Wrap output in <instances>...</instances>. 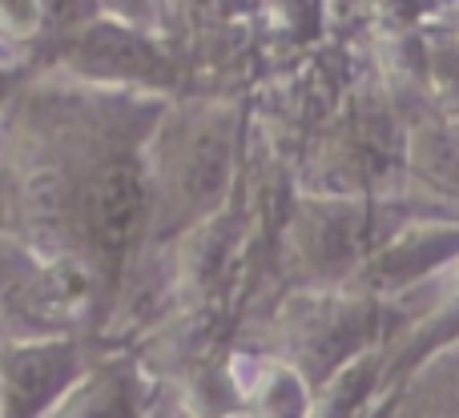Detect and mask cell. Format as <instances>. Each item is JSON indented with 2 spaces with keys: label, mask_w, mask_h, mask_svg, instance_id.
Masks as SVG:
<instances>
[{
  "label": "cell",
  "mask_w": 459,
  "mask_h": 418,
  "mask_svg": "<svg viewBox=\"0 0 459 418\" xmlns=\"http://www.w3.org/2000/svg\"><path fill=\"white\" fill-rule=\"evenodd\" d=\"M85 4L89 0H45V13L53 16V21L69 24V21H77V16L85 13Z\"/></svg>",
  "instance_id": "cell-5"
},
{
  "label": "cell",
  "mask_w": 459,
  "mask_h": 418,
  "mask_svg": "<svg viewBox=\"0 0 459 418\" xmlns=\"http://www.w3.org/2000/svg\"><path fill=\"white\" fill-rule=\"evenodd\" d=\"M150 418H169V398H161L158 406H153V414Z\"/></svg>",
  "instance_id": "cell-6"
},
{
  "label": "cell",
  "mask_w": 459,
  "mask_h": 418,
  "mask_svg": "<svg viewBox=\"0 0 459 418\" xmlns=\"http://www.w3.org/2000/svg\"><path fill=\"white\" fill-rule=\"evenodd\" d=\"M150 213V198H145V177L129 161H113L97 174L85 198V237L93 250L97 266L117 269L137 245Z\"/></svg>",
  "instance_id": "cell-3"
},
{
  "label": "cell",
  "mask_w": 459,
  "mask_h": 418,
  "mask_svg": "<svg viewBox=\"0 0 459 418\" xmlns=\"http://www.w3.org/2000/svg\"><path fill=\"white\" fill-rule=\"evenodd\" d=\"M161 398L166 390H158L142 358L105 354L93 358V366L45 418H150Z\"/></svg>",
  "instance_id": "cell-4"
},
{
  "label": "cell",
  "mask_w": 459,
  "mask_h": 418,
  "mask_svg": "<svg viewBox=\"0 0 459 418\" xmlns=\"http://www.w3.org/2000/svg\"><path fill=\"white\" fill-rule=\"evenodd\" d=\"M93 366L81 334L0 338V418H45Z\"/></svg>",
  "instance_id": "cell-2"
},
{
  "label": "cell",
  "mask_w": 459,
  "mask_h": 418,
  "mask_svg": "<svg viewBox=\"0 0 459 418\" xmlns=\"http://www.w3.org/2000/svg\"><path fill=\"white\" fill-rule=\"evenodd\" d=\"M387 306L367 294H299L274 318V354L310 390L323 387L351 358L379 350Z\"/></svg>",
  "instance_id": "cell-1"
},
{
  "label": "cell",
  "mask_w": 459,
  "mask_h": 418,
  "mask_svg": "<svg viewBox=\"0 0 459 418\" xmlns=\"http://www.w3.org/2000/svg\"><path fill=\"white\" fill-rule=\"evenodd\" d=\"M166 398H169V395H166ZM169 418H194V414H190V411H182V406H178L174 398H169Z\"/></svg>",
  "instance_id": "cell-7"
}]
</instances>
